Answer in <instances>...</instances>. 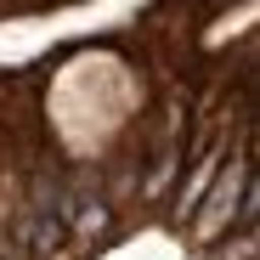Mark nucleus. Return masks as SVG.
Returning a JSON list of instances; mask_svg holds the SVG:
<instances>
[{
    "instance_id": "obj_1",
    "label": "nucleus",
    "mask_w": 260,
    "mask_h": 260,
    "mask_svg": "<svg viewBox=\"0 0 260 260\" xmlns=\"http://www.w3.org/2000/svg\"><path fill=\"white\" fill-rule=\"evenodd\" d=\"M249 176H254V142H243L238 164L226 170V176H215V187L204 192V209H209V215H198V238H204V243L226 226V215H232V204L243 198V181H249Z\"/></svg>"
},
{
    "instance_id": "obj_3",
    "label": "nucleus",
    "mask_w": 260,
    "mask_h": 260,
    "mask_svg": "<svg viewBox=\"0 0 260 260\" xmlns=\"http://www.w3.org/2000/svg\"><path fill=\"white\" fill-rule=\"evenodd\" d=\"M192 158H198L192 147L164 142V147H158V158H153V170H147V181H142V198H164V192H170V181H176V170H181V164H192Z\"/></svg>"
},
{
    "instance_id": "obj_2",
    "label": "nucleus",
    "mask_w": 260,
    "mask_h": 260,
    "mask_svg": "<svg viewBox=\"0 0 260 260\" xmlns=\"http://www.w3.org/2000/svg\"><path fill=\"white\" fill-rule=\"evenodd\" d=\"M221 164H226V142H215L209 153L192 158V181H181V192H176V215H181V221L204 204V192L215 187V176H221Z\"/></svg>"
}]
</instances>
